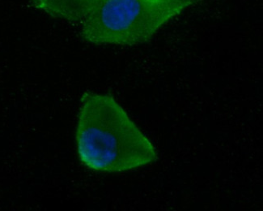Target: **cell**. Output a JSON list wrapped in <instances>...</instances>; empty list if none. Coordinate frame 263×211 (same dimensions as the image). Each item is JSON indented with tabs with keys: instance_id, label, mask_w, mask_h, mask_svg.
<instances>
[{
	"instance_id": "obj_1",
	"label": "cell",
	"mask_w": 263,
	"mask_h": 211,
	"mask_svg": "<svg viewBox=\"0 0 263 211\" xmlns=\"http://www.w3.org/2000/svg\"><path fill=\"white\" fill-rule=\"evenodd\" d=\"M76 140L83 165L100 172L130 171L158 157L151 140L109 94H83Z\"/></svg>"
},
{
	"instance_id": "obj_2",
	"label": "cell",
	"mask_w": 263,
	"mask_h": 211,
	"mask_svg": "<svg viewBox=\"0 0 263 211\" xmlns=\"http://www.w3.org/2000/svg\"><path fill=\"white\" fill-rule=\"evenodd\" d=\"M198 1L106 0L83 21L80 33L92 44H141Z\"/></svg>"
},
{
	"instance_id": "obj_3",
	"label": "cell",
	"mask_w": 263,
	"mask_h": 211,
	"mask_svg": "<svg viewBox=\"0 0 263 211\" xmlns=\"http://www.w3.org/2000/svg\"><path fill=\"white\" fill-rule=\"evenodd\" d=\"M36 9L71 24H81L106 0H30Z\"/></svg>"
}]
</instances>
